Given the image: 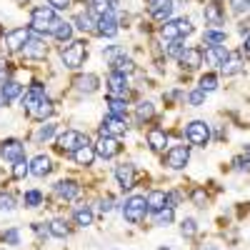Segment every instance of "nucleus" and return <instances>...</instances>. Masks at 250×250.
<instances>
[{
    "label": "nucleus",
    "instance_id": "43",
    "mask_svg": "<svg viewBox=\"0 0 250 250\" xmlns=\"http://www.w3.org/2000/svg\"><path fill=\"white\" fill-rule=\"evenodd\" d=\"M180 233H183L185 238H193V235L198 233V223H195L193 218H185V220L180 223Z\"/></svg>",
    "mask_w": 250,
    "mask_h": 250
},
{
    "label": "nucleus",
    "instance_id": "17",
    "mask_svg": "<svg viewBox=\"0 0 250 250\" xmlns=\"http://www.w3.org/2000/svg\"><path fill=\"white\" fill-rule=\"evenodd\" d=\"M230 58V50H228L225 45H208L205 53H203V60H208L210 65H225V60Z\"/></svg>",
    "mask_w": 250,
    "mask_h": 250
},
{
    "label": "nucleus",
    "instance_id": "49",
    "mask_svg": "<svg viewBox=\"0 0 250 250\" xmlns=\"http://www.w3.org/2000/svg\"><path fill=\"white\" fill-rule=\"evenodd\" d=\"M188 103H190V105H203V103H205V93L198 88V90H190V95H188Z\"/></svg>",
    "mask_w": 250,
    "mask_h": 250
},
{
    "label": "nucleus",
    "instance_id": "34",
    "mask_svg": "<svg viewBox=\"0 0 250 250\" xmlns=\"http://www.w3.org/2000/svg\"><path fill=\"white\" fill-rule=\"evenodd\" d=\"M115 0H90V8H93V13H98V15H105V13H113L115 10Z\"/></svg>",
    "mask_w": 250,
    "mask_h": 250
},
{
    "label": "nucleus",
    "instance_id": "15",
    "mask_svg": "<svg viewBox=\"0 0 250 250\" xmlns=\"http://www.w3.org/2000/svg\"><path fill=\"white\" fill-rule=\"evenodd\" d=\"M180 65L183 68H188V70H195V68H200L203 65V50L200 48H195V45H190V48H185L183 53H180Z\"/></svg>",
    "mask_w": 250,
    "mask_h": 250
},
{
    "label": "nucleus",
    "instance_id": "33",
    "mask_svg": "<svg viewBox=\"0 0 250 250\" xmlns=\"http://www.w3.org/2000/svg\"><path fill=\"white\" fill-rule=\"evenodd\" d=\"M95 23H98V20H93V15H90V13H80V15L75 18V28H78V30H83V33L95 30Z\"/></svg>",
    "mask_w": 250,
    "mask_h": 250
},
{
    "label": "nucleus",
    "instance_id": "38",
    "mask_svg": "<svg viewBox=\"0 0 250 250\" xmlns=\"http://www.w3.org/2000/svg\"><path fill=\"white\" fill-rule=\"evenodd\" d=\"M55 130H58V125H55V123H45V125H40V130L35 133V140H38V143H45V140H50V138L55 135Z\"/></svg>",
    "mask_w": 250,
    "mask_h": 250
},
{
    "label": "nucleus",
    "instance_id": "4",
    "mask_svg": "<svg viewBox=\"0 0 250 250\" xmlns=\"http://www.w3.org/2000/svg\"><path fill=\"white\" fill-rule=\"evenodd\" d=\"M193 33V23L188 18H178V20H165L160 25V35L165 40H180L183 35H190Z\"/></svg>",
    "mask_w": 250,
    "mask_h": 250
},
{
    "label": "nucleus",
    "instance_id": "22",
    "mask_svg": "<svg viewBox=\"0 0 250 250\" xmlns=\"http://www.w3.org/2000/svg\"><path fill=\"white\" fill-rule=\"evenodd\" d=\"M145 203H148V210L155 215L158 210H163V208L168 205V193L165 190H150L148 195H145Z\"/></svg>",
    "mask_w": 250,
    "mask_h": 250
},
{
    "label": "nucleus",
    "instance_id": "52",
    "mask_svg": "<svg viewBox=\"0 0 250 250\" xmlns=\"http://www.w3.org/2000/svg\"><path fill=\"white\" fill-rule=\"evenodd\" d=\"M0 210H5V213L15 210V200L10 195H0Z\"/></svg>",
    "mask_w": 250,
    "mask_h": 250
},
{
    "label": "nucleus",
    "instance_id": "5",
    "mask_svg": "<svg viewBox=\"0 0 250 250\" xmlns=\"http://www.w3.org/2000/svg\"><path fill=\"white\" fill-rule=\"evenodd\" d=\"M185 140L190 143V145H205L210 143V125H208L205 120H193V123H188V128H185Z\"/></svg>",
    "mask_w": 250,
    "mask_h": 250
},
{
    "label": "nucleus",
    "instance_id": "37",
    "mask_svg": "<svg viewBox=\"0 0 250 250\" xmlns=\"http://www.w3.org/2000/svg\"><path fill=\"white\" fill-rule=\"evenodd\" d=\"M53 35H55V40H60V43H70L73 40V25L70 23H60Z\"/></svg>",
    "mask_w": 250,
    "mask_h": 250
},
{
    "label": "nucleus",
    "instance_id": "29",
    "mask_svg": "<svg viewBox=\"0 0 250 250\" xmlns=\"http://www.w3.org/2000/svg\"><path fill=\"white\" fill-rule=\"evenodd\" d=\"M73 218H75V223H78L80 228H88V225H93V210H90L88 205H80V208H75Z\"/></svg>",
    "mask_w": 250,
    "mask_h": 250
},
{
    "label": "nucleus",
    "instance_id": "11",
    "mask_svg": "<svg viewBox=\"0 0 250 250\" xmlns=\"http://www.w3.org/2000/svg\"><path fill=\"white\" fill-rule=\"evenodd\" d=\"M30 38H33V35H30L28 28H15V30L5 33V45H8V50L18 53V50H23V48L28 45Z\"/></svg>",
    "mask_w": 250,
    "mask_h": 250
},
{
    "label": "nucleus",
    "instance_id": "8",
    "mask_svg": "<svg viewBox=\"0 0 250 250\" xmlns=\"http://www.w3.org/2000/svg\"><path fill=\"white\" fill-rule=\"evenodd\" d=\"M0 158L8 160V163H18V160H23L25 158V145L10 138V140H3L0 143Z\"/></svg>",
    "mask_w": 250,
    "mask_h": 250
},
{
    "label": "nucleus",
    "instance_id": "41",
    "mask_svg": "<svg viewBox=\"0 0 250 250\" xmlns=\"http://www.w3.org/2000/svg\"><path fill=\"white\" fill-rule=\"evenodd\" d=\"M200 90H203V93H213V90H218V75H213V73L203 75V78H200Z\"/></svg>",
    "mask_w": 250,
    "mask_h": 250
},
{
    "label": "nucleus",
    "instance_id": "58",
    "mask_svg": "<svg viewBox=\"0 0 250 250\" xmlns=\"http://www.w3.org/2000/svg\"><path fill=\"white\" fill-rule=\"evenodd\" d=\"M200 250H215V245H203Z\"/></svg>",
    "mask_w": 250,
    "mask_h": 250
},
{
    "label": "nucleus",
    "instance_id": "18",
    "mask_svg": "<svg viewBox=\"0 0 250 250\" xmlns=\"http://www.w3.org/2000/svg\"><path fill=\"white\" fill-rule=\"evenodd\" d=\"M173 0H148V10H150V15L155 18V20H168L170 18V13H173Z\"/></svg>",
    "mask_w": 250,
    "mask_h": 250
},
{
    "label": "nucleus",
    "instance_id": "12",
    "mask_svg": "<svg viewBox=\"0 0 250 250\" xmlns=\"http://www.w3.org/2000/svg\"><path fill=\"white\" fill-rule=\"evenodd\" d=\"M45 98H48V95H45V88L40 85V83H35V85L23 95V108H25V113H28V115H33V113H35V108H38Z\"/></svg>",
    "mask_w": 250,
    "mask_h": 250
},
{
    "label": "nucleus",
    "instance_id": "46",
    "mask_svg": "<svg viewBox=\"0 0 250 250\" xmlns=\"http://www.w3.org/2000/svg\"><path fill=\"white\" fill-rule=\"evenodd\" d=\"M40 203H43V193L40 190H28L25 193V205L28 208H38Z\"/></svg>",
    "mask_w": 250,
    "mask_h": 250
},
{
    "label": "nucleus",
    "instance_id": "20",
    "mask_svg": "<svg viewBox=\"0 0 250 250\" xmlns=\"http://www.w3.org/2000/svg\"><path fill=\"white\" fill-rule=\"evenodd\" d=\"M203 15H205V23L213 25V28H220L225 23V13H223V5L220 3H208L205 10H203Z\"/></svg>",
    "mask_w": 250,
    "mask_h": 250
},
{
    "label": "nucleus",
    "instance_id": "6",
    "mask_svg": "<svg viewBox=\"0 0 250 250\" xmlns=\"http://www.w3.org/2000/svg\"><path fill=\"white\" fill-rule=\"evenodd\" d=\"M188 160H190V148H188V145H173L163 158V163L168 165L170 170H183L188 165Z\"/></svg>",
    "mask_w": 250,
    "mask_h": 250
},
{
    "label": "nucleus",
    "instance_id": "16",
    "mask_svg": "<svg viewBox=\"0 0 250 250\" xmlns=\"http://www.w3.org/2000/svg\"><path fill=\"white\" fill-rule=\"evenodd\" d=\"M95 33L100 38H113L118 33V20L113 13H105V15H100L98 18V23H95Z\"/></svg>",
    "mask_w": 250,
    "mask_h": 250
},
{
    "label": "nucleus",
    "instance_id": "55",
    "mask_svg": "<svg viewBox=\"0 0 250 250\" xmlns=\"http://www.w3.org/2000/svg\"><path fill=\"white\" fill-rule=\"evenodd\" d=\"M110 210H113V198L108 195V198L100 200V213H110Z\"/></svg>",
    "mask_w": 250,
    "mask_h": 250
},
{
    "label": "nucleus",
    "instance_id": "9",
    "mask_svg": "<svg viewBox=\"0 0 250 250\" xmlns=\"http://www.w3.org/2000/svg\"><path fill=\"white\" fill-rule=\"evenodd\" d=\"M125 130H128V123L118 115H108L100 123V138H120Z\"/></svg>",
    "mask_w": 250,
    "mask_h": 250
},
{
    "label": "nucleus",
    "instance_id": "19",
    "mask_svg": "<svg viewBox=\"0 0 250 250\" xmlns=\"http://www.w3.org/2000/svg\"><path fill=\"white\" fill-rule=\"evenodd\" d=\"M53 188H55V195L62 200H75L80 195V185L75 180H58Z\"/></svg>",
    "mask_w": 250,
    "mask_h": 250
},
{
    "label": "nucleus",
    "instance_id": "44",
    "mask_svg": "<svg viewBox=\"0 0 250 250\" xmlns=\"http://www.w3.org/2000/svg\"><path fill=\"white\" fill-rule=\"evenodd\" d=\"M3 243L20 245V230H18V228H8V230H3Z\"/></svg>",
    "mask_w": 250,
    "mask_h": 250
},
{
    "label": "nucleus",
    "instance_id": "50",
    "mask_svg": "<svg viewBox=\"0 0 250 250\" xmlns=\"http://www.w3.org/2000/svg\"><path fill=\"white\" fill-rule=\"evenodd\" d=\"M103 55H105V58L113 62V60H118L120 55H125V50H123L120 45H110V48H105V50H103Z\"/></svg>",
    "mask_w": 250,
    "mask_h": 250
},
{
    "label": "nucleus",
    "instance_id": "25",
    "mask_svg": "<svg viewBox=\"0 0 250 250\" xmlns=\"http://www.w3.org/2000/svg\"><path fill=\"white\" fill-rule=\"evenodd\" d=\"M148 145L155 153L165 150V145H168V133H165L163 128H150L148 130Z\"/></svg>",
    "mask_w": 250,
    "mask_h": 250
},
{
    "label": "nucleus",
    "instance_id": "24",
    "mask_svg": "<svg viewBox=\"0 0 250 250\" xmlns=\"http://www.w3.org/2000/svg\"><path fill=\"white\" fill-rule=\"evenodd\" d=\"M0 95H3V103L8 105V103H13L15 98L23 95V85H20V83H15V80H5L3 85H0Z\"/></svg>",
    "mask_w": 250,
    "mask_h": 250
},
{
    "label": "nucleus",
    "instance_id": "7",
    "mask_svg": "<svg viewBox=\"0 0 250 250\" xmlns=\"http://www.w3.org/2000/svg\"><path fill=\"white\" fill-rule=\"evenodd\" d=\"M83 145H88V135H83L78 130H65L58 138V148L65 150V153H75L78 148H83Z\"/></svg>",
    "mask_w": 250,
    "mask_h": 250
},
{
    "label": "nucleus",
    "instance_id": "31",
    "mask_svg": "<svg viewBox=\"0 0 250 250\" xmlns=\"http://www.w3.org/2000/svg\"><path fill=\"white\" fill-rule=\"evenodd\" d=\"M153 115H155V105H153V103L150 100H140L138 108H135V118L143 123V120H150Z\"/></svg>",
    "mask_w": 250,
    "mask_h": 250
},
{
    "label": "nucleus",
    "instance_id": "47",
    "mask_svg": "<svg viewBox=\"0 0 250 250\" xmlns=\"http://www.w3.org/2000/svg\"><path fill=\"white\" fill-rule=\"evenodd\" d=\"M233 168H235L238 173H250V158H248V155H238V158L233 160Z\"/></svg>",
    "mask_w": 250,
    "mask_h": 250
},
{
    "label": "nucleus",
    "instance_id": "54",
    "mask_svg": "<svg viewBox=\"0 0 250 250\" xmlns=\"http://www.w3.org/2000/svg\"><path fill=\"white\" fill-rule=\"evenodd\" d=\"M48 5L53 10H65V8H70V0H48Z\"/></svg>",
    "mask_w": 250,
    "mask_h": 250
},
{
    "label": "nucleus",
    "instance_id": "35",
    "mask_svg": "<svg viewBox=\"0 0 250 250\" xmlns=\"http://www.w3.org/2000/svg\"><path fill=\"white\" fill-rule=\"evenodd\" d=\"M53 110H55V108H53V103L45 98V100H43V103H40V105L35 108V113H33L30 118H35V120H48V118L53 115Z\"/></svg>",
    "mask_w": 250,
    "mask_h": 250
},
{
    "label": "nucleus",
    "instance_id": "21",
    "mask_svg": "<svg viewBox=\"0 0 250 250\" xmlns=\"http://www.w3.org/2000/svg\"><path fill=\"white\" fill-rule=\"evenodd\" d=\"M75 88L80 90V93H95L98 88H100V80H98V75L95 73H85V75H78L75 78Z\"/></svg>",
    "mask_w": 250,
    "mask_h": 250
},
{
    "label": "nucleus",
    "instance_id": "45",
    "mask_svg": "<svg viewBox=\"0 0 250 250\" xmlns=\"http://www.w3.org/2000/svg\"><path fill=\"white\" fill-rule=\"evenodd\" d=\"M190 200H193V205L205 208V205H208V193L203 190V188H195V190L190 193Z\"/></svg>",
    "mask_w": 250,
    "mask_h": 250
},
{
    "label": "nucleus",
    "instance_id": "48",
    "mask_svg": "<svg viewBox=\"0 0 250 250\" xmlns=\"http://www.w3.org/2000/svg\"><path fill=\"white\" fill-rule=\"evenodd\" d=\"M10 75H13V65H10L5 58H0V83L10 80Z\"/></svg>",
    "mask_w": 250,
    "mask_h": 250
},
{
    "label": "nucleus",
    "instance_id": "10",
    "mask_svg": "<svg viewBox=\"0 0 250 250\" xmlns=\"http://www.w3.org/2000/svg\"><path fill=\"white\" fill-rule=\"evenodd\" d=\"M108 95H110V98H123V100H128V95H130L128 78L120 75V73H110V78H108Z\"/></svg>",
    "mask_w": 250,
    "mask_h": 250
},
{
    "label": "nucleus",
    "instance_id": "39",
    "mask_svg": "<svg viewBox=\"0 0 250 250\" xmlns=\"http://www.w3.org/2000/svg\"><path fill=\"white\" fill-rule=\"evenodd\" d=\"M108 108H110V115H118V118H123L125 110H128L123 98H110V95H108Z\"/></svg>",
    "mask_w": 250,
    "mask_h": 250
},
{
    "label": "nucleus",
    "instance_id": "30",
    "mask_svg": "<svg viewBox=\"0 0 250 250\" xmlns=\"http://www.w3.org/2000/svg\"><path fill=\"white\" fill-rule=\"evenodd\" d=\"M48 230H50V235H53V238H60V240L70 235V228L65 225V220H60V218L50 220V225H48Z\"/></svg>",
    "mask_w": 250,
    "mask_h": 250
},
{
    "label": "nucleus",
    "instance_id": "56",
    "mask_svg": "<svg viewBox=\"0 0 250 250\" xmlns=\"http://www.w3.org/2000/svg\"><path fill=\"white\" fill-rule=\"evenodd\" d=\"M168 205H170V208L180 205V193H168Z\"/></svg>",
    "mask_w": 250,
    "mask_h": 250
},
{
    "label": "nucleus",
    "instance_id": "40",
    "mask_svg": "<svg viewBox=\"0 0 250 250\" xmlns=\"http://www.w3.org/2000/svg\"><path fill=\"white\" fill-rule=\"evenodd\" d=\"M173 218H175V208H170V205H165L163 210L155 213V223H158V225H170Z\"/></svg>",
    "mask_w": 250,
    "mask_h": 250
},
{
    "label": "nucleus",
    "instance_id": "53",
    "mask_svg": "<svg viewBox=\"0 0 250 250\" xmlns=\"http://www.w3.org/2000/svg\"><path fill=\"white\" fill-rule=\"evenodd\" d=\"M185 50V45H180V40H170V45H168V55L173 58H180V53Z\"/></svg>",
    "mask_w": 250,
    "mask_h": 250
},
{
    "label": "nucleus",
    "instance_id": "3",
    "mask_svg": "<svg viewBox=\"0 0 250 250\" xmlns=\"http://www.w3.org/2000/svg\"><path fill=\"white\" fill-rule=\"evenodd\" d=\"M145 213H148V203H145V195H130L128 200H125V205H123V215H125V220L133 223V225L143 223Z\"/></svg>",
    "mask_w": 250,
    "mask_h": 250
},
{
    "label": "nucleus",
    "instance_id": "59",
    "mask_svg": "<svg viewBox=\"0 0 250 250\" xmlns=\"http://www.w3.org/2000/svg\"><path fill=\"white\" fill-rule=\"evenodd\" d=\"M245 155H248V158H250V145H248V148H245Z\"/></svg>",
    "mask_w": 250,
    "mask_h": 250
},
{
    "label": "nucleus",
    "instance_id": "13",
    "mask_svg": "<svg viewBox=\"0 0 250 250\" xmlns=\"http://www.w3.org/2000/svg\"><path fill=\"white\" fill-rule=\"evenodd\" d=\"M93 148H95V155L98 158L110 160V158H115L120 153V143H118V138H100Z\"/></svg>",
    "mask_w": 250,
    "mask_h": 250
},
{
    "label": "nucleus",
    "instance_id": "27",
    "mask_svg": "<svg viewBox=\"0 0 250 250\" xmlns=\"http://www.w3.org/2000/svg\"><path fill=\"white\" fill-rule=\"evenodd\" d=\"M50 170H53V165H50V158H48V155H38V158H33V163H30V173H33L35 178H45Z\"/></svg>",
    "mask_w": 250,
    "mask_h": 250
},
{
    "label": "nucleus",
    "instance_id": "42",
    "mask_svg": "<svg viewBox=\"0 0 250 250\" xmlns=\"http://www.w3.org/2000/svg\"><path fill=\"white\" fill-rule=\"evenodd\" d=\"M28 173H30V163H25V158L18 160V163H13V178H15V180H23Z\"/></svg>",
    "mask_w": 250,
    "mask_h": 250
},
{
    "label": "nucleus",
    "instance_id": "51",
    "mask_svg": "<svg viewBox=\"0 0 250 250\" xmlns=\"http://www.w3.org/2000/svg\"><path fill=\"white\" fill-rule=\"evenodd\" d=\"M233 13H248L250 10V0H230Z\"/></svg>",
    "mask_w": 250,
    "mask_h": 250
},
{
    "label": "nucleus",
    "instance_id": "14",
    "mask_svg": "<svg viewBox=\"0 0 250 250\" xmlns=\"http://www.w3.org/2000/svg\"><path fill=\"white\" fill-rule=\"evenodd\" d=\"M115 180H118V185L123 188V190H130V188L135 185V165L133 163H120L115 168Z\"/></svg>",
    "mask_w": 250,
    "mask_h": 250
},
{
    "label": "nucleus",
    "instance_id": "1",
    "mask_svg": "<svg viewBox=\"0 0 250 250\" xmlns=\"http://www.w3.org/2000/svg\"><path fill=\"white\" fill-rule=\"evenodd\" d=\"M30 25H33L35 33H55L60 20H58V13L50 5H38L30 13Z\"/></svg>",
    "mask_w": 250,
    "mask_h": 250
},
{
    "label": "nucleus",
    "instance_id": "36",
    "mask_svg": "<svg viewBox=\"0 0 250 250\" xmlns=\"http://www.w3.org/2000/svg\"><path fill=\"white\" fill-rule=\"evenodd\" d=\"M243 70V60H240V55H230L225 60V65H223V73L225 75H235V73H240Z\"/></svg>",
    "mask_w": 250,
    "mask_h": 250
},
{
    "label": "nucleus",
    "instance_id": "2",
    "mask_svg": "<svg viewBox=\"0 0 250 250\" xmlns=\"http://www.w3.org/2000/svg\"><path fill=\"white\" fill-rule=\"evenodd\" d=\"M60 58H62V62H65V68L78 70L83 62H85V58H88V48H85L83 40H70V43L60 50Z\"/></svg>",
    "mask_w": 250,
    "mask_h": 250
},
{
    "label": "nucleus",
    "instance_id": "26",
    "mask_svg": "<svg viewBox=\"0 0 250 250\" xmlns=\"http://www.w3.org/2000/svg\"><path fill=\"white\" fill-rule=\"evenodd\" d=\"M98 155H95V148L88 143V145H83V148H78L75 153H73V160L78 163V165H83V168H88V165H93V160H95Z\"/></svg>",
    "mask_w": 250,
    "mask_h": 250
},
{
    "label": "nucleus",
    "instance_id": "23",
    "mask_svg": "<svg viewBox=\"0 0 250 250\" xmlns=\"http://www.w3.org/2000/svg\"><path fill=\"white\" fill-rule=\"evenodd\" d=\"M45 53H48V45H45L40 38H30V40H28V45L23 48V55L30 58V60H35V58H45Z\"/></svg>",
    "mask_w": 250,
    "mask_h": 250
},
{
    "label": "nucleus",
    "instance_id": "57",
    "mask_svg": "<svg viewBox=\"0 0 250 250\" xmlns=\"http://www.w3.org/2000/svg\"><path fill=\"white\" fill-rule=\"evenodd\" d=\"M243 53H245V55L250 58V33L245 35V43H243Z\"/></svg>",
    "mask_w": 250,
    "mask_h": 250
},
{
    "label": "nucleus",
    "instance_id": "32",
    "mask_svg": "<svg viewBox=\"0 0 250 250\" xmlns=\"http://www.w3.org/2000/svg\"><path fill=\"white\" fill-rule=\"evenodd\" d=\"M203 40L208 45H223L225 43V30H218V28H210L203 33Z\"/></svg>",
    "mask_w": 250,
    "mask_h": 250
},
{
    "label": "nucleus",
    "instance_id": "28",
    "mask_svg": "<svg viewBox=\"0 0 250 250\" xmlns=\"http://www.w3.org/2000/svg\"><path fill=\"white\" fill-rule=\"evenodd\" d=\"M110 65H113V73H120V75H125V78H128L130 73H135V62H133V58H128V55H120L118 60L110 62Z\"/></svg>",
    "mask_w": 250,
    "mask_h": 250
}]
</instances>
